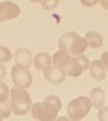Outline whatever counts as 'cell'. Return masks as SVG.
Instances as JSON below:
<instances>
[{"label":"cell","mask_w":108,"mask_h":121,"mask_svg":"<svg viewBox=\"0 0 108 121\" xmlns=\"http://www.w3.org/2000/svg\"><path fill=\"white\" fill-rule=\"evenodd\" d=\"M62 108V101L56 95H49L42 102L33 104L30 113L38 121H55L57 113Z\"/></svg>","instance_id":"6da1fadb"},{"label":"cell","mask_w":108,"mask_h":121,"mask_svg":"<svg viewBox=\"0 0 108 121\" xmlns=\"http://www.w3.org/2000/svg\"><path fill=\"white\" fill-rule=\"evenodd\" d=\"M89 45L86 43L84 37H81L76 31L65 33L58 39V48H60V50L65 51L68 54L73 55V57L83 55V53L86 51Z\"/></svg>","instance_id":"7a4b0ae2"},{"label":"cell","mask_w":108,"mask_h":121,"mask_svg":"<svg viewBox=\"0 0 108 121\" xmlns=\"http://www.w3.org/2000/svg\"><path fill=\"white\" fill-rule=\"evenodd\" d=\"M10 104L12 112L16 116H25L31 109V97L27 90H23L20 88H12L10 90Z\"/></svg>","instance_id":"3957f363"},{"label":"cell","mask_w":108,"mask_h":121,"mask_svg":"<svg viewBox=\"0 0 108 121\" xmlns=\"http://www.w3.org/2000/svg\"><path fill=\"white\" fill-rule=\"evenodd\" d=\"M93 107L92 101L88 96H78L71 99L67 105V115L70 121H81L89 115Z\"/></svg>","instance_id":"277c9868"},{"label":"cell","mask_w":108,"mask_h":121,"mask_svg":"<svg viewBox=\"0 0 108 121\" xmlns=\"http://www.w3.org/2000/svg\"><path fill=\"white\" fill-rule=\"evenodd\" d=\"M11 79L14 86L23 89V90H27L33 83V76L30 71L15 65L11 69Z\"/></svg>","instance_id":"5b68a950"},{"label":"cell","mask_w":108,"mask_h":121,"mask_svg":"<svg viewBox=\"0 0 108 121\" xmlns=\"http://www.w3.org/2000/svg\"><path fill=\"white\" fill-rule=\"evenodd\" d=\"M90 60L86 55H80V56H75L71 58L69 65L65 69L66 75L69 77H73L77 78L84 70H86L88 68H90Z\"/></svg>","instance_id":"8992f818"},{"label":"cell","mask_w":108,"mask_h":121,"mask_svg":"<svg viewBox=\"0 0 108 121\" xmlns=\"http://www.w3.org/2000/svg\"><path fill=\"white\" fill-rule=\"evenodd\" d=\"M21 14V8L12 1L0 2V22H8L17 18Z\"/></svg>","instance_id":"52a82bcc"},{"label":"cell","mask_w":108,"mask_h":121,"mask_svg":"<svg viewBox=\"0 0 108 121\" xmlns=\"http://www.w3.org/2000/svg\"><path fill=\"white\" fill-rule=\"evenodd\" d=\"M13 60L15 62V66L28 70V68L33 64L34 58L29 49L21 48L15 51L14 55H13Z\"/></svg>","instance_id":"ba28073f"},{"label":"cell","mask_w":108,"mask_h":121,"mask_svg":"<svg viewBox=\"0 0 108 121\" xmlns=\"http://www.w3.org/2000/svg\"><path fill=\"white\" fill-rule=\"evenodd\" d=\"M43 75H44V78L53 84H60L66 78V71L55 66H50L49 68H47L43 71Z\"/></svg>","instance_id":"9c48e42d"},{"label":"cell","mask_w":108,"mask_h":121,"mask_svg":"<svg viewBox=\"0 0 108 121\" xmlns=\"http://www.w3.org/2000/svg\"><path fill=\"white\" fill-rule=\"evenodd\" d=\"M71 58H73V56L70 54H68L67 52H65L63 50H58L52 56L53 66L65 70L66 68H67V66L69 65V63H70Z\"/></svg>","instance_id":"30bf717a"},{"label":"cell","mask_w":108,"mask_h":121,"mask_svg":"<svg viewBox=\"0 0 108 121\" xmlns=\"http://www.w3.org/2000/svg\"><path fill=\"white\" fill-rule=\"evenodd\" d=\"M90 75L93 79L102 81L106 78V69L102 64L101 60H94L90 64Z\"/></svg>","instance_id":"8fae6325"},{"label":"cell","mask_w":108,"mask_h":121,"mask_svg":"<svg viewBox=\"0 0 108 121\" xmlns=\"http://www.w3.org/2000/svg\"><path fill=\"white\" fill-rule=\"evenodd\" d=\"M35 67L37 68L38 70H42L44 71L47 68H49L50 66H52V57L49 55L48 53L45 52H39L37 53L34 57L33 60Z\"/></svg>","instance_id":"7c38bea8"},{"label":"cell","mask_w":108,"mask_h":121,"mask_svg":"<svg viewBox=\"0 0 108 121\" xmlns=\"http://www.w3.org/2000/svg\"><path fill=\"white\" fill-rule=\"evenodd\" d=\"M90 99L92 101L93 106L98 110L103 108L105 105V92H104V90L99 86L93 88L90 92Z\"/></svg>","instance_id":"4fadbf2b"},{"label":"cell","mask_w":108,"mask_h":121,"mask_svg":"<svg viewBox=\"0 0 108 121\" xmlns=\"http://www.w3.org/2000/svg\"><path fill=\"white\" fill-rule=\"evenodd\" d=\"M84 39H86L88 45L92 49H98L103 44V37L98 31H95V30L86 31L84 35Z\"/></svg>","instance_id":"5bb4252c"},{"label":"cell","mask_w":108,"mask_h":121,"mask_svg":"<svg viewBox=\"0 0 108 121\" xmlns=\"http://www.w3.org/2000/svg\"><path fill=\"white\" fill-rule=\"evenodd\" d=\"M12 52L4 45H0V64L8 63L12 58Z\"/></svg>","instance_id":"9a60e30c"},{"label":"cell","mask_w":108,"mask_h":121,"mask_svg":"<svg viewBox=\"0 0 108 121\" xmlns=\"http://www.w3.org/2000/svg\"><path fill=\"white\" fill-rule=\"evenodd\" d=\"M9 99V88L5 83L0 82V104L8 103Z\"/></svg>","instance_id":"2e32d148"},{"label":"cell","mask_w":108,"mask_h":121,"mask_svg":"<svg viewBox=\"0 0 108 121\" xmlns=\"http://www.w3.org/2000/svg\"><path fill=\"white\" fill-rule=\"evenodd\" d=\"M11 113H12V108H11V104L3 103L0 104V115L3 119L10 118Z\"/></svg>","instance_id":"e0dca14e"},{"label":"cell","mask_w":108,"mask_h":121,"mask_svg":"<svg viewBox=\"0 0 108 121\" xmlns=\"http://www.w3.org/2000/svg\"><path fill=\"white\" fill-rule=\"evenodd\" d=\"M40 4L44 10L50 11L56 8V5L58 4V0H42L40 1Z\"/></svg>","instance_id":"ac0fdd59"},{"label":"cell","mask_w":108,"mask_h":121,"mask_svg":"<svg viewBox=\"0 0 108 121\" xmlns=\"http://www.w3.org/2000/svg\"><path fill=\"white\" fill-rule=\"evenodd\" d=\"M97 118L99 121H108V106H104L98 110Z\"/></svg>","instance_id":"d6986e66"},{"label":"cell","mask_w":108,"mask_h":121,"mask_svg":"<svg viewBox=\"0 0 108 121\" xmlns=\"http://www.w3.org/2000/svg\"><path fill=\"white\" fill-rule=\"evenodd\" d=\"M101 62L104 65L105 69L108 71V51H105V52L102 53L101 55Z\"/></svg>","instance_id":"ffe728a7"},{"label":"cell","mask_w":108,"mask_h":121,"mask_svg":"<svg viewBox=\"0 0 108 121\" xmlns=\"http://www.w3.org/2000/svg\"><path fill=\"white\" fill-rule=\"evenodd\" d=\"M98 2H99V1H97V0H88V1L81 0V4L84 5V7H93V5L97 4Z\"/></svg>","instance_id":"44dd1931"},{"label":"cell","mask_w":108,"mask_h":121,"mask_svg":"<svg viewBox=\"0 0 108 121\" xmlns=\"http://www.w3.org/2000/svg\"><path fill=\"white\" fill-rule=\"evenodd\" d=\"M5 75H7V68L3 64H0V82H2Z\"/></svg>","instance_id":"7402d4cb"},{"label":"cell","mask_w":108,"mask_h":121,"mask_svg":"<svg viewBox=\"0 0 108 121\" xmlns=\"http://www.w3.org/2000/svg\"><path fill=\"white\" fill-rule=\"evenodd\" d=\"M99 4L102 5V8H104L105 10L108 11V0H101V1H99Z\"/></svg>","instance_id":"603a6c76"},{"label":"cell","mask_w":108,"mask_h":121,"mask_svg":"<svg viewBox=\"0 0 108 121\" xmlns=\"http://www.w3.org/2000/svg\"><path fill=\"white\" fill-rule=\"evenodd\" d=\"M55 121H70V120H69V118H67V117H60V118H57Z\"/></svg>","instance_id":"cb8c5ba5"},{"label":"cell","mask_w":108,"mask_h":121,"mask_svg":"<svg viewBox=\"0 0 108 121\" xmlns=\"http://www.w3.org/2000/svg\"><path fill=\"white\" fill-rule=\"evenodd\" d=\"M2 119H3V118L1 117V115H0V121H2Z\"/></svg>","instance_id":"d4e9b609"}]
</instances>
